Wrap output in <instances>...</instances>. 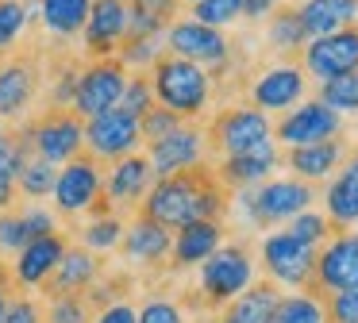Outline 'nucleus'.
Returning a JSON list of instances; mask_svg holds the SVG:
<instances>
[{
    "mask_svg": "<svg viewBox=\"0 0 358 323\" xmlns=\"http://www.w3.org/2000/svg\"><path fill=\"white\" fill-rule=\"evenodd\" d=\"M135 323H185V312L170 296H150L143 308H135Z\"/></svg>",
    "mask_w": 358,
    "mask_h": 323,
    "instance_id": "obj_42",
    "label": "nucleus"
},
{
    "mask_svg": "<svg viewBox=\"0 0 358 323\" xmlns=\"http://www.w3.org/2000/svg\"><path fill=\"white\" fill-rule=\"evenodd\" d=\"M31 243L24 231V220H20V212H0V254H20L24 246Z\"/></svg>",
    "mask_w": 358,
    "mask_h": 323,
    "instance_id": "obj_43",
    "label": "nucleus"
},
{
    "mask_svg": "<svg viewBox=\"0 0 358 323\" xmlns=\"http://www.w3.org/2000/svg\"><path fill=\"white\" fill-rule=\"evenodd\" d=\"M20 220H24L27 238H39V235H50V231H58V215L50 212V208H39V204L20 208Z\"/></svg>",
    "mask_w": 358,
    "mask_h": 323,
    "instance_id": "obj_44",
    "label": "nucleus"
},
{
    "mask_svg": "<svg viewBox=\"0 0 358 323\" xmlns=\"http://www.w3.org/2000/svg\"><path fill=\"white\" fill-rule=\"evenodd\" d=\"M304 89H308L304 69L281 62V66L262 69V73L250 81V108H258V112H289V108L301 104Z\"/></svg>",
    "mask_w": 358,
    "mask_h": 323,
    "instance_id": "obj_21",
    "label": "nucleus"
},
{
    "mask_svg": "<svg viewBox=\"0 0 358 323\" xmlns=\"http://www.w3.org/2000/svg\"><path fill=\"white\" fill-rule=\"evenodd\" d=\"M55 177H58V166H50V162L27 154L24 166H20V177H16V192L27 196V200H43V196L55 192Z\"/></svg>",
    "mask_w": 358,
    "mask_h": 323,
    "instance_id": "obj_35",
    "label": "nucleus"
},
{
    "mask_svg": "<svg viewBox=\"0 0 358 323\" xmlns=\"http://www.w3.org/2000/svg\"><path fill=\"white\" fill-rule=\"evenodd\" d=\"M4 135H8V131H4V120H0V143H4Z\"/></svg>",
    "mask_w": 358,
    "mask_h": 323,
    "instance_id": "obj_49",
    "label": "nucleus"
},
{
    "mask_svg": "<svg viewBox=\"0 0 358 323\" xmlns=\"http://www.w3.org/2000/svg\"><path fill=\"white\" fill-rule=\"evenodd\" d=\"M204 135H208V143L227 158V154H243V150H250V146L273 138V123H270V115L258 112V108L235 104V108H224Z\"/></svg>",
    "mask_w": 358,
    "mask_h": 323,
    "instance_id": "obj_11",
    "label": "nucleus"
},
{
    "mask_svg": "<svg viewBox=\"0 0 358 323\" xmlns=\"http://www.w3.org/2000/svg\"><path fill=\"white\" fill-rule=\"evenodd\" d=\"M285 231L293 238H301V243H308V246H324L327 238H331V223H327V215L324 212H316V208H308V212H301V215H293V220L285 223Z\"/></svg>",
    "mask_w": 358,
    "mask_h": 323,
    "instance_id": "obj_39",
    "label": "nucleus"
},
{
    "mask_svg": "<svg viewBox=\"0 0 358 323\" xmlns=\"http://www.w3.org/2000/svg\"><path fill=\"white\" fill-rule=\"evenodd\" d=\"M266 43L273 46V54H301L308 35H304V23L301 12L293 4H278L270 15H266Z\"/></svg>",
    "mask_w": 358,
    "mask_h": 323,
    "instance_id": "obj_29",
    "label": "nucleus"
},
{
    "mask_svg": "<svg viewBox=\"0 0 358 323\" xmlns=\"http://www.w3.org/2000/svg\"><path fill=\"white\" fill-rule=\"evenodd\" d=\"M270 323H327V308L316 296V289H293L281 292Z\"/></svg>",
    "mask_w": 358,
    "mask_h": 323,
    "instance_id": "obj_31",
    "label": "nucleus"
},
{
    "mask_svg": "<svg viewBox=\"0 0 358 323\" xmlns=\"http://www.w3.org/2000/svg\"><path fill=\"white\" fill-rule=\"evenodd\" d=\"M170 243H173V231L162 227V223L147 220H131L124 227V238H120V250L131 266H158V261H170Z\"/></svg>",
    "mask_w": 358,
    "mask_h": 323,
    "instance_id": "obj_25",
    "label": "nucleus"
},
{
    "mask_svg": "<svg viewBox=\"0 0 358 323\" xmlns=\"http://www.w3.org/2000/svg\"><path fill=\"white\" fill-rule=\"evenodd\" d=\"M224 246V223L220 220H193L185 227H178L170 243V266L173 269H196L204 258Z\"/></svg>",
    "mask_w": 358,
    "mask_h": 323,
    "instance_id": "obj_24",
    "label": "nucleus"
},
{
    "mask_svg": "<svg viewBox=\"0 0 358 323\" xmlns=\"http://www.w3.org/2000/svg\"><path fill=\"white\" fill-rule=\"evenodd\" d=\"M127 223L120 220L116 212H101V215H89V223L81 227V246L93 254H108L120 250V238H124Z\"/></svg>",
    "mask_w": 358,
    "mask_h": 323,
    "instance_id": "obj_34",
    "label": "nucleus"
},
{
    "mask_svg": "<svg viewBox=\"0 0 358 323\" xmlns=\"http://www.w3.org/2000/svg\"><path fill=\"white\" fill-rule=\"evenodd\" d=\"M350 154L347 138L335 135V138H324V143H308V146H289L285 154H281V166L289 169V173L296 177V181H327V177L335 173V169L343 166V158Z\"/></svg>",
    "mask_w": 358,
    "mask_h": 323,
    "instance_id": "obj_22",
    "label": "nucleus"
},
{
    "mask_svg": "<svg viewBox=\"0 0 358 323\" xmlns=\"http://www.w3.org/2000/svg\"><path fill=\"white\" fill-rule=\"evenodd\" d=\"M316 100L339 115H355L358 112V73H343V77H331V81H320Z\"/></svg>",
    "mask_w": 358,
    "mask_h": 323,
    "instance_id": "obj_36",
    "label": "nucleus"
},
{
    "mask_svg": "<svg viewBox=\"0 0 358 323\" xmlns=\"http://www.w3.org/2000/svg\"><path fill=\"white\" fill-rule=\"evenodd\" d=\"M116 108H124V112H131L135 120H143V115L155 108V89H150V77L147 73H127L124 96H120Z\"/></svg>",
    "mask_w": 358,
    "mask_h": 323,
    "instance_id": "obj_40",
    "label": "nucleus"
},
{
    "mask_svg": "<svg viewBox=\"0 0 358 323\" xmlns=\"http://www.w3.org/2000/svg\"><path fill=\"white\" fill-rule=\"evenodd\" d=\"M343 135V115L331 112L320 100H308V104H296L293 112L281 115V123H273V138L278 146H308V143H324V138Z\"/></svg>",
    "mask_w": 358,
    "mask_h": 323,
    "instance_id": "obj_16",
    "label": "nucleus"
},
{
    "mask_svg": "<svg viewBox=\"0 0 358 323\" xmlns=\"http://www.w3.org/2000/svg\"><path fill=\"white\" fill-rule=\"evenodd\" d=\"M312 204H316V189L296 177H270L255 189H239V200H235L239 215L258 231L285 227L293 215L308 212Z\"/></svg>",
    "mask_w": 358,
    "mask_h": 323,
    "instance_id": "obj_3",
    "label": "nucleus"
},
{
    "mask_svg": "<svg viewBox=\"0 0 358 323\" xmlns=\"http://www.w3.org/2000/svg\"><path fill=\"white\" fill-rule=\"evenodd\" d=\"M39 62L31 54H8L0 62V120H27L39 96Z\"/></svg>",
    "mask_w": 358,
    "mask_h": 323,
    "instance_id": "obj_15",
    "label": "nucleus"
},
{
    "mask_svg": "<svg viewBox=\"0 0 358 323\" xmlns=\"http://www.w3.org/2000/svg\"><path fill=\"white\" fill-rule=\"evenodd\" d=\"M301 69H304V77H316V81L358 73V23L331 31V35L308 38L301 50Z\"/></svg>",
    "mask_w": 358,
    "mask_h": 323,
    "instance_id": "obj_9",
    "label": "nucleus"
},
{
    "mask_svg": "<svg viewBox=\"0 0 358 323\" xmlns=\"http://www.w3.org/2000/svg\"><path fill=\"white\" fill-rule=\"evenodd\" d=\"M324 215L335 231L358 227V150L343 158V166L331 173L324 189Z\"/></svg>",
    "mask_w": 358,
    "mask_h": 323,
    "instance_id": "obj_23",
    "label": "nucleus"
},
{
    "mask_svg": "<svg viewBox=\"0 0 358 323\" xmlns=\"http://www.w3.org/2000/svg\"><path fill=\"white\" fill-rule=\"evenodd\" d=\"M127 35V4L124 0H89V15L81 27L89 62L93 58H116L120 43Z\"/></svg>",
    "mask_w": 358,
    "mask_h": 323,
    "instance_id": "obj_17",
    "label": "nucleus"
},
{
    "mask_svg": "<svg viewBox=\"0 0 358 323\" xmlns=\"http://www.w3.org/2000/svg\"><path fill=\"white\" fill-rule=\"evenodd\" d=\"M20 135L27 138V150L50 166H66L85 150V120L70 108H47L43 115L27 120Z\"/></svg>",
    "mask_w": 358,
    "mask_h": 323,
    "instance_id": "obj_5",
    "label": "nucleus"
},
{
    "mask_svg": "<svg viewBox=\"0 0 358 323\" xmlns=\"http://www.w3.org/2000/svg\"><path fill=\"white\" fill-rule=\"evenodd\" d=\"M104 192V173H101V162L93 154L81 150L73 162H66L55 177V208L58 215H85L89 208L101 200Z\"/></svg>",
    "mask_w": 358,
    "mask_h": 323,
    "instance_id": "obj_10",
    "label": "nucleus"
},
{
    "mask_svg": "<svg viewBox=\"0 0 358 323\" xmlns=\"http://www.w3.org/2000/svg\"><path fill=\"white\" fill-rule=\"evenodd\" d=\"M316 292H347L358 289V227H347L331 235L316 250V277H312Z\"/></svg>",
    "mask_w": 358,
    "mask_h": 323,
    "instance_id": "obj_13",
    "label": "nucleus"
},
{
    "mask_svg": "<svg viewBox=\"0 0 358 323\" xmlns=\"http://www.w3.org/2000/svg\"><path fill=\"white\" fill-rule=\"evenodd\" d=\"M0 323H43V312L31 296H8V308H4Z\"/></svg>",
    "mask_w": 358,
    "mask_h": 323,
    "instance_id": "obj_45",
    "label": "nucleus"
},
{
    "mask_svg": "<svg viewBox=\"0 0 358 323\" xmlns=\"http://www.w3.org/2000/svg\"><path fill=\"white\" fill-rule=\"evenodd\" d=\"M155 185V169H150L147 154H127V158L112 162V169L104 173V204L112 212H127V208H139V200L150 192Z\"/></svg>",
    "mask_w": 358,
    "mask_h": 323,
    "instance_id": "obj_19",
    "label": "nucleus"
},
{
    "mask_svg": "<svg viewBox=\"0 0 358 323\" xmlns=\"http://www.w3.org/2000/svg\"><path fill=\"white\" fill-rule=\"evenodd\" d=\"M66 246H70V238H66L62 231L31 238V243L16 254V261L8 266V281L20 285V289H43V285L50 281V273L58 269V261H62Z\"/></svg>",
    "mask_w": 358,
    "mask_h": 323,
    "instance_id": "obj_18",
    "label": "nucleus"
},
{
    "mask_svg": "<svg viewBox=\"0 0 358 323\" xmlns=\"http://www.w3.org/2000/svg\"><path fill=\"white\" fill-rule=\"evenodd\" d=\"M258 261H262L270 285H278V289H312V277H316V246L293 238L285 227L266 231L258 238Z\"/></svg>",
    "mask_w": 358,
    "mask_h": 323,
    "instance_id": "obj_6",
    "label": "nucleus"
},
{
    "mask_svg": "<svg viewBox=\"0 0 358 323\" xmlns=\"http://www.w3.org/2000/svg\"><path fill=\"white\" fill-rule=\"evenodd\" d=\"M181 4H189V8H193V4H196V0H181Z\"/></svg>",
    "mask_w": 358,
    "mask_h": 323,
    "instance_id": "obj_50",
    "label": "nucleus"
},
{
    "mask_svg": "<svg viewBox=\"0 0 358 323\" xmlns=\"http://www.w3.org/2000/svg\"><path fill=\"white\" fill-rule=\"evenodd\" d=\"M189 20L204 23V27H235L243 20V0H196Z\"/></svg>",
    "mask_w": 358,
    "mask_h": 323,
    "instance_id": "obj_38",
    "label": "nucleus"
},
{
    "mask_svg": "<svg viewBox=\"0 0 358 323\" xmlns=\"http://www.w3.org/2000/svg\"><path fill=\"white\" fill-rule=\"evenodd\" d=\"M124 4H131V0H124Z\"/></svg>",
    "mask_w": 358,
    "mask_h": 323,
    "instance_id": "obj_51",
    "label": "nucleus"
},
{
    "mask_svg": "<svg viewBox=\"0 0 358 323\" xmlns=\"http://www.w3.org/2000/svg\"><path fill=\"white\" fill-rule=\"evenodd\" d=\"M27 138L20 135H4V143H0V212H8L12 204H16V177H20V166H24L27 158Z\"/></svg>",
    "mask_w": 358,
    "mask_h": 323,
    "instance_id": "obj_32",
    "label": "nucleus"
},
{
    "mask_svg": "<svg viewBox=\"0 0 358 323\" xmlns=\"http://www.w3.org/2000/svg\"><path fill=\"white\" fill-rule=\"evenodd\" d=\"M281 300V289L270 281H255L250 289H243L231 304L220 308V323H270L273 308Z\"/></svg>",
    "mask_w": 358,
    "mask_h": 323,
    "instance_id": "obj_27",
    "label": "nucleus"
},
{
    "mask_svg": "<svg viewBox=\"0 0 358 323\" xmlns=\"http://www.w3.org/2000/svg\"><path fill=\"white\" fill-rule=\"evenodd\" d=\"M204 158H208V135L196 123H181L178 131H170L166 138L147 146V162L155 169V177L196 169V166H204Z\"/></svg>",
    "mask_w": 358,
    "mask_h": 323,
    "instance_id": "obj_14",
    "label": "nucleus"
},
{
    "mask_svg": "<svg viewBox=\"0 0 358 323\" xmlns=\"http://www.w3.org/2000/svg\"><path fill=\"white\" fill-rule=\"evenodd\" d=\"M39 20L55 38H73L81 35L89 15V0H39Z\"/></svg>",
    "mask_w": 358,
    "mask_h": 323,
    "instance_id": "obj_30",
    "label": "nucleus"
},
{
    "mask_svg": "<svg viewBox=\"0 0 358 323\" xmlns=\"http://www.w3.org/2000/svg\"><path fill=\"white\" fill-rule=\"evenodd\" d=\"M281 0H243V20H266Z\"/></svg>",
    "mask_w": 358,
    "mask_h": 323,
    "instance_id": "obj_47",
    "label": "nucleus"
},
{
    "mask_svg": "<svg viewBox=\"0 0 358 323\" xmlns=\"http://www.w3.org/2000/svg\"><path fill=\"white\" fill-rule=\"evenodd\" d=\"M8 269H0V320H4V308H8Z\"/></svg>",
    "mask_w": 358,
    "mask_h": 323,
    "instance_id": "obj_48",
    "label": "nucleus"
},
{
    "mask_svg": "<svg viewBox=\"0 0 358 323\" xmlns=\"http://www.w3.org/2000/svg\"><path fill=\"white\" fill-rule=\"evenodd\" d=\"M127 85V66L120 58H93L89 66H81L78 73V89H73V104L70 112L81 120H93V115L108 112L120 104Z\"/></svg>",
    "mask_w": 358,
    "mask_h": 323,
    "instance_id": "obj_7",
    "label": "nucleus"
},
{
    "mask_svg": "<svg viewBox=\"0 0 358 323\" xmlns=\"http://www.w3.org/2000/svg\"><path fill=\"white\" fill-rule=\"evenodd\" d=\"M296 12H301L304 35L320 38V35H331V31L358 23V0H304Z\"/></svg>",
    "mask_w": 358,
    "mask_h": 323,
    "instance_id": "obj_28",
    "label": "nucleus"
},
{
    "mask_svg": "<svg viewBox=\"0 0 358 323\" xmlns=\"http://www.w3.org/2000/svg\"><path fill=\"white\" fill-rule=\"evenodd\" d=\"M150 89H155V104L170 108L185 123L201 120L212 104V73L196 62H185L178 54H162L150 66Z\"/></svg>",
    "mask_w": 358,
    "mask_h": 323,
    "instance_id": "obj_2",
    "label": "nucleus"
},
{
    "mask_svg": "<svg viewBox=\"0 0 358 323\" xmlns=\"http://www.w3.org/2000/svg\"><path fill=\"white\" fill-rule=\"evenodd\" d=\"M93 323H135V304H127V300H108V304L96 308Z\"/></svg>",
    "mask_w": 358,
    "mask_h": 323,
    "instance_id": "obj_46",
    "label": "nucleus"
},
{
    "mask_svg": "<svg viewBox=\"0 0 358 323\" xmlns=\"http://www.w3.org/2000/svg\"><path fill=\"white\" fill-rule=\"evenodd\" d=\"M139 120L124 108H108V112L85 120V154H93L96 162H120L139 150Z\"/></svg>",
    "mask_w": 358,
    "mask_h": 323,
    "instance_id": "obj_12",
    "label": "nucleus"
},
{
    "mask_svg": "<svg viewBox=\"0 0 358 323\" xmlns=\"http://www.w3.org/2000/svg\"><path fill=\"white\" fill-rule=\"evenodd\" d=\"M39 12V8L31 4V0H0V62L12 54V46L24 38L27 23H31V15Z\"/></svg>",
    "mask_w": 358,
    "mask_h": 323,
    "instance_id": "obj_33",
    "label": "nucleus"
},
{
    "mask_svg": "<svg viewBox=\"0 0 358 323\" xmlns=\"http://www.w3.org/2000/svg\"><path fill=\"white\" fill-rule=\"evenodd\" d=\"M181 123H185V120H181V115H173L170 108L155 104V108H150V112H147V115H143V120H139V135H143V143L150 146V143H158V138H166V135H170V131H178Z\"/></svg>",
    "mask_w": 358,
    "mask_h": 323,
    "instance_id": "obj_41",
    "label": "nucleus"
},
{
    "mask_svg": "<svg viewBox=\"0 0 358 323\" xmlns=\"http://www.w3.org/2000/svg\"><path fill=\"white\" fill-rule=\"evenodd\" d=\"M166 54H178L185 62H196L204 69H224L231 62L235 46L220 27H204L196 20H173L162 35Z\"/></svg>",
    "mask_w": 358,
    "mask_h": 323,
    "instance_id": "obj_8",
    "label": "nucleus"
},
{
    "mask_svg": "<svg viewBox=\"0 0 358 323\" xmlns=\"http://www.w3.org/2000/svg\"><path fill=\"white\" fill-rule=\"evenodd\" d=\"M258 277V261L250 254V246L243 243H224L212 258H204L196 266V289H201L208 308H224L239 296L243 289H250Z\"/></svg>",
    "mask_w": 358,
    "mask_h": 323,
    "instance_id": "obj_4",
    "label": "nucleus"
},
{
    "mask_svg": "<svg viewBox=\"0 0 358 323\" xmlns=\"http://www.w3.org/2000/svg\"><path fill=\"white\" fill-rule=\"evenodd\" d=\"M278 169H281V146L273 138H266V143L250 146L243 154H227L216 166V177L227 192L231 189L239 192V189H255V185L270 181V173H278Z\"/></svg>",
    "mask_w": 358,
    "mask_h": 323,
    "instance_id": "obj_20",
    "label": "nucleus"
},
{
    "mask_svg": "<svg viewBox=\"0 0 358 323\" xmlns=\"http://www.w3.org/2000/svg\"><path fill=\"white\" fill-rule=\"evenodd\" d=\"M93 320V304L85 292H55L47 304L43 323H89Z\"/></svg>",
    "mask_w": 358,
    "mask_h": 323,
    "instance_id": "obj_37",
    "label": "nucleus"
},
{
    "mask_svg": "<svg viewBox=\"0 0 358 323\" xmlns=\"http://www.w3.org/2000/svg\"><path fill=\"white\" fill-rule=\"evenodd\" d=\"M96 281H101V261H96V254L85 250V246H66V254L58 261V269L50 273L47 289H50V296L55 292H89Z\"/></svg>",
    "mask_w": 358,
    "mask_h": 323,
    "instance_id": "obj_26",
    "label": "nucleus"
},
{
    "mask_svg": "<svg viewBox=\"0 0 358 323\" xmlns=\"http://www.w3.org/2000/svg\"><path fill=\"white\" fill-rule=\"evenodd\" d=\"M224 212H227V189L220 185L216 169L196 166V169H185V173L155 177L150 192L143 196L139 215L178 231L193 220H220Z\"/></svg>",
    "mask_w": 358,
    "mask_h": 323,
    "instance_id": "obj_1",
    "label": "nucleus"
}]
</instances>
